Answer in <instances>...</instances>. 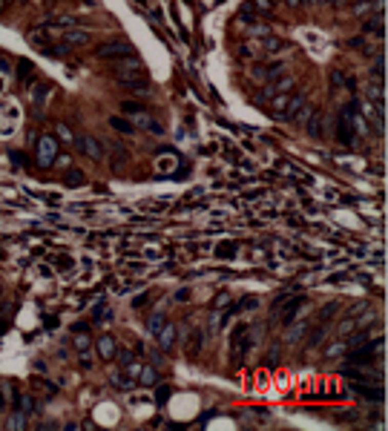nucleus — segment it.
I'll return each instance as SVG.
<instances>
[{
    "mask_svg": "<svg viewBox=\"0 0 388 431\" xmlns=\"http://www.w3.org/2000/svg\"><path fill=\"white\" fill-rule=\"evenodd\" d=\"M334 314H337V302H331V305H325L322 311H319V322H325V325H328V319H331Z\"/></svg>",
    "mask_w": 388,
    "mask_h": 431,
    "instance_id": "19",
    "label": "nucleus"
},
{
    "mask_svg": "<svg viewBox=\"0 0 388 431\" xmlns=\"http://www.w3.org/2000/svg\"><path fill=\"white\" fill-rule=\"evenodd\" d=\"M124 112H144V107H141V104H130V101H124Z\"/></svg>",
    "mask_w": 388,
    "mask_h": 431,
    "instance_id": "29",
    "label": "nucleus"
},
{
    "mask_svg": "<svg viewBox=\"0 0 388 431\" xmlns=\"http://www.w3.org/2000/svg\"><path fill=\"white\" fill-rule=\"evenodd\" d=\"M308 3H319V0H308Z\"/></svg>",
    "mask_w": 388,
    "mask_h": 431,
    "instance_id": "39",
    "label": "nucleus"
},
{
    "mask_svg": "<svg viewBox=\"0 0 388 431\" xmlns=\"http://www.w3.org/2000/svg\"><path fill=\"white\" fill-rule=\"evenodd\" d=\"M23 425H26V414H23V411H15V417H9L6 428H23Z\"/></svg>",
    "mask_w": 388,
    "mask_h": 431,
    "instance_id": "18",
    "label": "nucleus"
},
{
    "mask_svg": "<svg viewBox=\"0 0 388 431\" xmlns=\"http://www.w3.org/2000/svg\"><path fill=\"white\" fill-rule=\"evenodd\" d=\"M285 3H288V6H293V9H296V6L302 3V0H285Z\"/></svg>",
    "mask_w": 388,
    "mask_h": 431,
    "instance_id": "36",
    "label": "nucleus"
},
{
    "mask_svg": "<svg viewBox=\"0 0 388 431\" xmlns=\"http://www.w3.org/2000/svg\"><path fill=\"white\" fill-rule=\"evenodd\" d=\"M236 250H239V241H221L219 248H216V256L230 259V256H236Z\"/></svg>",
    "mask_w": 388,
    "mask_h": 431,
    "instance_id": "12",
    "label": "nucleus"
},
{
    "mask_svg": "<svg viewBox=\"0 0 388 431\" xmlns=\"http://www.w3.org/2000/svg\"><path fill=\"white\" fill-rule=\"evenodd\" d=\"M115 357H121V362H124V365H127V362H132V354H130V351H118Z\"/></svg>",
    "mask_w": 388,
    "mask_h": 431,
    "instance_id": "32",
    "label": "nucleus"
},
{
    "mask_svg": "<svg viewBox=\"0 0 388 431\" xmlns=\"http://www.w3.org/2000/svg\"><path fill=\"white\" fill-rule=\"evenodd\" d=\"M322 336H325V322H322V325H319V328L314 331V334H311V339H308V345H316L319 339H322Z\"/></svg>",
    "mask_w": 388,
    "mask_h": 431,
    "instance_id": "27",
    "label": "nucleus"
},
{
    "mask_svg": "<svg viewBox=\"0 0 388 431\" xmlns=\"http://www.w3.org/2000/svg\"><path fill=\"white\" fill-rule=\"evenodd\" d=\"M78 150H81L87 158H92V161H101V158H104L101 144H98V138H92V135H84V138H78Z\"/></svg>",
    "mask_w": 388,
    "mask_h": 431,
    "instance_id": "6",
    "label": "nucleus"
},
{
    "mask_svg": "<svg viewBox=\"0 0 388 431\" xmlns=\"http://www.w3.org/2000/svg\"><path fill=\"white\" fill-rule=\"evenodd\" d=\"M354 138H357V132H354V127H351V118H348V112L342 110L337 115V141L342 147H351Z\"/></svg>",
    "mask_w": 388,
    "mask_h": 431,
    "instance_id": "3",
    "label": "nucleus"
},
{
    "mask_svg": "<svg viewBox=\"0 0 388 431\" xmlns=\"http://www.w3.org/2000/svg\"><path fill=\"white\" fill-rule=\"evenodd\" d=\"M365 32H374V35H382V23H380V17H371V20L365 23Z\"/></svg>",
    "mask_w": 388,
    "mask_h": 431,
    "instance_id": "24",
    "label": "nucleus"
},
{
    "mask_svg": "<svg viewBox=\"0 0 388 431\" xmlns=\"http://www.w3.org/2000/svg\"><path fill=\"white\" fill-rule=\"evenodd\" d=\"M291 84H293L291 78H279L276 84H271V87H268V95H282V92H288V89H291Z\"/></svg>",
    "mask_w": 388,
    "mask_h": 431,
    "instance_id": "14",
    "label": "nucleus"
},
{
    "mask_svg": "<svg viewBox=\"0 0 388 431\" xmlns=\"http://www.w3.org/2000/svg\"><path fill=\"white\" fill-rule=\"evenodd\" d=\"M17 411H23V414H32V411H35V400H32L29 394L17 397Z\"/></svg>",
    "mask_w": 388,
    "mask_h": 431,
    "instance_id": "16",
    "label": "nucleus"
},
{
    "mask_svg": "<svg viewBox=\"0 0 388 431\" xmlns=\"http://www.w3.org/2000/svg\"><path fill=\"white\" fill-rule=\"evenodd\" d=\"M3 405H6V402H3V397H0V411H3Z\"/></svg>",
    "mask_w": 388,
    "mask_h": 431,
    "instance_id": "38",
    "label": "nucleus"
},
{
    "mask_svg": "<svg viewBox=\"0 0 388 431\" xmlns=\"http://www.w3.org/2000/svg\"><path fill=\"white\" fill-rule=\"evenodd\" d=\"M130 124L132 127H141V130H150V132H161V124H158L153 115H147V110L144 112H135Z\"/></svg>",
    "mask_w": 388,
    "mask_h": 431,
    "instance_id": "9",
    "label": "nucleus"
},
{
    "mask_svg": "<svg viewBox=\"0 0 388 431\" xmlns=\"http://www.w3.org/2000/svg\"><path fill=\"white\" fill-rule=\"evenodd\" d=\"M138 380L144 382V385H155V382H158V371H155L153 365H150V368H144V365H141V371H138Z\"/></svg>",
    "mask_w": 388,
    "mask_h": 431,
    "instance_id": "13",
    "label": "nucleus"
},
{
    "mask_svg": "<svg viewBox=\"0 0 388 431\" xmlns=\"http://www.w3.org/2000/svg\"><path fill=\"white\" fill-rule=\"evenodd\" d=\"M302 302H305V299H302V296H299V299H293V302H291V305H288V307H285V314H282V322H285V325H288V322H291V319H293V316H296V307H299V305H302Z\"/></svg>",
    "mask_w": 388,
    "mask_h": 431,
    "instance_id": "17",
    "label": "nucleus"
},
{
    "mask_svg": "<svg viewBox=\"0 0 388 431\" xmlns=\"http://www.w3.org/2000/svg\"><path fill=\"white\" fill-rule=\"evenodd\" d=\"M110 124H112V127H115V130L127 132V135H130V132H132V130H135V127H132V124H130V121H124V118H112Z\"/></svg>",
    "mask_w": 388,
    "mask_h": 431,
    "instance_id": "20",
    "label": "nucleus"
},
{
    "mask_svg": "<svg viewBox=\"0 0 388 431\" xmlns=\"http://www.w3.org/2000/svg\"><path fill=\"white\" fill-rule=\"evenodd\" d=\"M167 397H170V388H167V385H161V388H158V402H164Z\"/></svg>",
    "mask_w": 388,
    "mask_h": 431,
    "instance_id": "31",
    "label": "nucleus"
},
{
    "mask_svg": "<svg viewBox=\"0 0 388 431\" xmlns=\"http://www.w3.org/2000/svg\"><path fill=\"white\" fill-rule=\"evenodd\" d=\"M230 305V299H227V296H219V302H216V307H227Z\"/></svg>",
    "mask_w": 388,
    "mask_h": 431,
    "instance_id": "34",
    "label": "nucleus"
},
{
    "mask_svg": "<svg viewBox=\"0 0 388 431\" xmlns=\"http://www.w3.org/2000/svg\"><path fill=\"white\" fill-rule=\"evenodd\" d=\"M302 331H305V322H296V328L288 331V342H296V339L302 336Z\"/></svg>",
    "mask_w": 388,
    "mask_h": 431,
    "instance_id": "25",
    "label": "nucleus"
},
{
    "mask_svg": "<svg viewBox=\"0 0 388 431\" xmlns=\"http://www.w3.org/2000/svg\"><path fill=\"white\" fill-rule=\"evenodd\" d=\"M288 98H291V95H279L276 101H273V110H276V112H285V107H288Z\"/></svg>",
    "mask_w": 388,
    "mask_h": 431,
    "instance_id": "28",
    "label": "nucleus"
},
{
    "mask_svg": "<svg viewBox=\"0 0 388 431\" xmlns=\"http://www.w3.org/2000/svg\"><path fill=\"white\" fill-rule=\"evenodd\" d=\"M161 325H164V316H161V314H155L153 319L147 322V328L153 331V334H158V331H161Z\"/></svg>",
    "mask_w": 388,
    "mask_h": 431,
    "instance_id": "23",
    "label": "nucleus"
},
{
    "mask_svg": "<svg viewBox=\"0 0 388 431\" xmlns=\"http://www.w3.org/2000/svg\"><path fill=\"white\" fill-rule=\"evenodd\" d=\"M55 32V35L60 37V40H64V44H69V46H84V44H89V35L84 29H75V26H69V29H52Z\"/></svg>",
    "mask_w": 388,
    "mask_h": 431,
    "instance_id": "5",
    "label": "nucleus"
},
{
    "mask_svg": "<svg viewBox=\"0 0 388 431\" xmlns=\"http://www.w3.org/2000/svg\"><path fill=\"white\" fill-rule=\"evenodd\" d=\"M351 391L357 397H362V400H371V402H382V397H385L377 382H351Z\"/></svg>",
    "mask_w": 388,
    "mask_h": 431,
    "instance_id": "4",
    "label": "nucleus"
},
{
    "mask_svg": "<svg viewBox=\"0 0 388 431\" xmlns=\"http://www.w3.org/2000/svg\"><path fill=\"white\" fill-rule=\"evenodd\" d=\"M95 345H98V357H101V359H115L118 345H115V339H112V336H101Z\"/></svg>",
    "mask_w": 388,
    "mask_h": 431,
    "instance_id": "10",
    "label": "nucleus"
},
{
    "mask_svg": "<svg viewBox=\"0 0 388 431\" xmlns=\"http://www.w3.org/2000/svg\"><path fill=\"white\" fill-rule=\"evenodd\" d=\"M351 328H354V322H351V319H345V322H342V328H339V334H348Z\"/></svg>",
    "mask_w": 388,
    "mask_h": 431,
    "instance_id": "33",
    "label": "nucleus"
},
{
    "mask_svg": "<svg viewBox=\"0 0 388 431\" xmlns=\"http://www.w3.org/2000/svg\"><path fill=\"white\" fill-rule=\"evenodd\" d=\"M305 130H308V135H311V138H322V132H325V118H322V112H311V115H308V121H305Z\"/></svg>",
    "mask_w": 388,
    "mask_h": 431,
    "instance_id": "8",
    "label": "nucleus"
},
{
    "mask_svg": "<svg viewBox=\"0 0 388 431\" xmlns=\"http://www.w3.org/2000/svg\"><path fill=\"white\" fill-rule=\"evenodd\" d=\"M58 138L64 141V144H72V141H75V135L69 132V127H66V124H58Z\"/></svg>",
    "mask_w": 388,
    "mask_h": 431,
    "instance_id": "21",
    "label": "nucleus"
},
{
    "mask_svg": "<svg viewBox=\"0 0 388 431\" xmlns=\"http://www.w3.org/2000/svg\"><path fill=\"white\" fill-rule=\"evenodd\" d=\"M132 55H135V49H132L130 40H112V44H104L98 49V58L104 60H121V58H132Z\"/></svg>",
    "mask_w": 388,
    "mask_h": 431,
    "instance_id": "1",
    "label": "nucleus"
},
{
    "mask_svg": "<svg viewBox=\"0 0 388 431\" xmlns=\"http://www.w3.org/2000/svg\"><path fill=\"white\" fill-rule=\"evenodd\" d=\"M256 9H271V0H256Z\"/></svg>",
    "mask_w": 388,
    "mask_h": 431,
    "instance_id": "35",
    "label": "nucleus"
},
{
    "mask_svg": "<svg viewBox=\"0 0 388 431\" xmlns=\"http://www.w3.org/2000/svg\"><path fill=\"white\" fill-rule=\"evenodd\" d=\"M3 9H6V0H0V15H3Z\"/></svg>",
    "mask_w": 388,
    "mask_h": 431,
    "instance_id": "37",
    "label": "nucleus"
},
{
    "mask_svg": "<svg viewBox=\"0 0 388 431\" xmlns=\"http://www.w3.org/2000/svg\"><path fill=\"white\" fill-rule=\"evenodd\" d=\"M176 164H178V158H176V155H161V158L155 161L158 173H173V170H176Z\"/></svg>",
    "mask_w": 388,
    "mask_h": 431,
    "instance_id": "11",
    "label": "nucleus"
},
{
    "mask_svg": "<svg viewBox=\"0 0 388 431\" xmlns=\"http://www.w3.org/2000/svg\"><path fill=\"white\" fill-rule=\"evenodd\" d=\"M158 345H161V351H173V348H176V325H173V322H164L161 325V331H158Z\"/></svg>",
    "mask_w": 388,
    "mask_h": 431,
    "instance_id": "7",
    "label": "nucleus"
},
{
    "mask_svg": "<svg viewBox=\"0 0 388 431\" xmlns=\"http://www.w3.org/2000/svg\"><path fill=\"white\" fill-rule=\"evenodd\" d=\"M187 296H190V291H187V288H181V291L176 293V302H187Z\"/></svg>",
    "mask_w": 388,
    "mask_h": 431,
    "instance_id": "30",
    "label": "nucleus"
},
{
    "mask_svg": "<svg viewBox=\"0 0 388 431\" xmlns=\"http://www.w3.org/2000/svg\"><path fill=\"white\" fill-rule=\"evenodd\" d=\"M55 158H58V138L40 135V141H37V164L40 167H52Z\"/></svg>",
    "mask_w": 388,
    "mask_h": 431,
    "instance_id": "2",
    "label": "nucleus"
},
{
    "mask_svg": "<svg viewBox=\"0 0 388 431\" xmlns=\"http://www.w3.org/2000/svg\"><path fill=\"white\" fill-rule=\"evenodd\" d=\"M299 107H305V95H302V92H299V95H293V98H288V107H285V115H288V118H291V115H293V112L299 110Z\"/></svg>",
    "mask_w": 388,
    "mask_h": 431,
    "instance_id": "15",
    "label": "nucleus"
},
{
    "mask_svg": "<svg viewBox=\"0 0 388 431\" xmlns=\"http://www.w3.org/2000/svg\"><path fill=\"white\" fill-rule=\"evenodd\" d=\"M66 184H69V187H81L84 184V173H66Z\"/></svg>",
    "mask_w": 388,
    "mask_h": 431,
    "instance_id": "22",
    "label": "nucleus"
},
{
    "mask_svg": "<svg viewBox=\"0 0 388 431\" xmlns=\"http://www.w3.org/2000/svg\"><path fill=\"white\" fill-rule=\"evenodd\" d=\"M325 354H328V357H342V354H345V342H334Z\"/></svg>",
    "mask_w": 388,
    "mask_h": 431,
    "instance_id": "26",
    "label": "nucleus"
},
{
    "mask_svg": "<svg viewBox=\"0 0 388 431\" xmlns=\"http://www.w3.org/2000/svg\"><path fill=\"white\" fill-rule=\"evenodd\" d=\"M331 3H339V0H331Z\"/></svg>",
    "mask_w": 388,
    "mask_h": 431,
    "instance_id": "40",
    "label": "nucleus"
}]
</instances>
